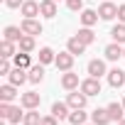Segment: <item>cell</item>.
Wrapping results in <instances>:
<instances>
[{
  "label": "cell",
  "instance_id": "1",
  "mask_svg": "<svg viewBox=\"0 0 125 125\" xmlns=\"http://www.w3.org/2000/svg\"><path fill=\"white\" fill-rule=\"evenodd\" d=\"M74 54L66 49V52H59L56 54V59H54V66L59 69V71H71V66H74Z\"/></svg>",
  "mask_w": 125,
  "mask_h": 125
},
{
  "label": "cell",
  "instance_id": "2",
  "mask_svg": "<svg viewBox=\"0 0 125 125\" xmlns=\"http://www.w3.org/2000/svg\"><path fill=\"white\" fill-rule=\"evenodd\" d=\"M86 96H101V79H93V76H88V79H83L81 81V86H79Z\"/></svg>",
  "mask_w": 125,
  "mask_h": 125
},
{
  "label": "cell",
  "instance_id": "3",
  "mask_svg": "<svg viewBox=\"0 0 125 125\" xmlns=\"http://www.w3.org/2000/svg\"><path fill=\"white\" fill-rule=\"evenodd\" d=\"M39 103H42V98H39V93H37V91H27V93H22V96H20V105H22L25 110L39 108Z\"/></svg>",
  "mask_w": 125,
  "mask_h": 125
},
{
  "label": "cell",
  "instance_id": "4",
  "mask_svg": "<svg viewBox=\"0 0 125 125\" xmlns=\"http://www.w3.org/2000/svg\"><path fill=\"white\" fill-rule=\"evenodd\" d=\"M20 27H22V32L25 34H42V22L39 20H34V17H25L22 22H20Z\"/></svg>",
  "mask_w": 125,
  "mask_h": 125
},
{
  "label": "cell",
  "instance_id": "5",
  "mask_svg": "<svg viewBox=\"0 0 125 125\" xmlns=\"http://www.w3.org/2000/svg\"><path fill=\"white\" fill-rule=\"evenodd\" d=\"M86 98H88V96L79 88V91H71V93L66 96V103L71 105V110H76V108H86Z\"/></svg>",
  "mask_w": 125,
  "mask_h": 125
},
{
  "label": "cell",
  "instance_id": "6",
  "mask_svg": "<svg viewBox=\"0 0 125 125\" xmlns=\"http://www.w3.org/2000/svg\"><path fill=\"white\" fill-rule=\"evenodd\" d=\"M88 76H93V79L108 76V71H105V61H103V59H91V61H88Z\"/></svg>",
  "mask_w": 125,
  "mask_h": 125
},
{
  "label": "cell",
  "instance_id": "7",
  "mask_svg": "<svg viewBox=\"0 0 125 125\" xmlns=\"http://www.w3.org/2000/svg\"><path fill=\"white\" fill-rule=\"evenodd\" d=\"M61 86H64L66 91H76V88L81 86L79 74H74V71H64V74H61Z\"/></svg>",
  "mask_w": 125,
  "mask_h": 125
},
{
  "label": "cell",
  "instance_id": "8",
  "mask_svg": "<svg viewBox=\"0 0 125 125\" xmlns=\"http://www.w3.org/2000/svg\"><path fill=\"white\" fill-rule=\"evenodd\" d=\"M108 83L113 86V88H120V86H125V71L123 69H110L108 71Z\"/></svg>",
  "mask_w": 125,
  "mask_h": 125
},
{
  "label": "cell",
  "instance_id": "9",
  "mask_svg": "<svg viewBox=\"0 0 125 125\" xmlns=\"http://www.w3.org/2000/svg\"><path fill=\"white\" fill-rule=\"evenodd\" d=\"M52 115H56L59 120H69V115H71V105H69V103H59V101H56V103L52 105Z\"/></svg>",
  "mask_w": 125,
  "mask_h": 125
},
{
  "label": "cell",
  "instance_id": "10",
  "mask_svg": "<svg viewBox=\"0 0 125 125\" xmlns=\"http://www.w3.org/2000/svg\"><path fill=\"white\" fill-rule=\"evenodd\" d=\"M39 10H42V17L47 20L56 17V0H39Z\"/></svg>",
  "mask_w": 125,
  "mask_h": 125
},
{
  "label": "cell",
  "instance_id": "11",
  "mask_svg": "<svg viewBox=\"0 0 125 125\" xmlns=\"http://www.w3.org/2000/svg\"><path fill=\"white\" fill-rule=\"evenodd\" d=\"M20 12H22L25 17H37V15H42L39 3H34V0H25V3H22V8H20Z\"/></svg>",
  "mask_w": 125,
  "mask_h": 125
},
{
  "label": "cell",
  "instance_id": "12",
  "mask_svg": "<svg viewBox=\"0 0 125 125\" xmlns=\"http://www.w3.org/2000/svg\"><path fill=\"white\" fill-rule=\"evenodd\" d=\"M98 15H101V20H113V17H118V5H113V3H105L98 8Z\"/></svg>",
  "mask_w": 125,
  "mask_h": 125
},
{
  "label": "cell",
  "instance_id": "13",
  "mask_svg": "<svg viewBox=\"0 0 125 125\" xmlns=\"http://www.w3.org/2000/svg\"><path fill=\"white\" fill-rule=\"evenodd\" d=\"M123 52H125V47L118 44V42H113V44L105 47V59H108V61H118V59L123 56Z\"/></svg>",
  "mask_w": 125,
  "mask_h": 125
},
{
  "label": "cell",
  "instance_id": "14",
  "mask_svg": "<svg viewBox=\"0 0 125 125\" xmlns=\"http://www.w3.org/2000/svg\"><path fill=\"white\" fill-rule=\"evenodd\" d=\"M25 81H30V76H27V69H20V66H15V69L10 71V83H12V86H22Z\"/></svg>",
  "mask_w": 125,
  "mask_h": 125
},
{
  "label": "cell",
  "instance_id": "15",
  "mask_svg": "<svg viewBox=\"0 0 125 125\" xmlns=\"http://www.w3.org/2000/svg\"><path fill=\"white\" fill-rule=\"evenodd\" d=\"M108 115H110V120H115V123H120L123 118H125V105L123 103H108Z\"/></svg>",
  "mask_w": 125,
  "mask_h": 125
},
{
  "label": "cell",
  "instance_id": "16",
  "mask_svg": "<svg viewBox=\"0 0 125 125\" xmlns=\"http://www.w3.org/2000/svg\"><path fill=\"white\" fill-rule=\"evenodd\" d=\"M91 123H96V125H108V123H113L110 115H108V108H96V110L91 113Z\"/></svg>",
  "mask_w": 125,
  "mask_h": 125
},
{
  "label": "cell",
  "instance_id": "17",
  "mask_svg": "<svg viewBox=\"0 0 125 125\" xmlns=\"http://www.w3.org/2000/svg\"><path fill=\"white\" fill-rule=\"evenodd\" d=\"M66 49H69V52H71L74 56H81V54L86 52V44H83V42H81V39H79V37L74 34V37H71V39L66 42Z\"/></svg>",
  "mask_w": 125,
  "mask_h": 125
},
{
  "label": "cell",
  "instance_id": "18",
  "mask_svg": "<svg viewBox=\"0 0 125 125\" xmlns=\"http://www.w3.org/2000/svg\"><path fill=\"white\" fill-rule=\"evenodd\" d=\"M27 76H30V83H42V79H44V64L30 66L27 69Z\"/></svg>",
  "mask_w": 125,
  "mask_h": 125
},
{
  "label": "cell",
  "instance_id": "19",
  "mask_svg": "<svg viewBox=\"0 0 125 125\" xmlns=\"http://www.w3.org/2000/svg\"><path fill=\"white\" fill-rule=\"evenodd\" d=\"M15 96H17V86H12V83L0 86V101H3V103H10Z\"/></svg>",
  "mask_w": 125,
  "mask_h": 125
},
{
  "label": "cell",
  "instance_id": "20",
  "mask_svg": "<svg viewBox=\"0 0 125 125\" xmlns=\"http://www.w3.org/2000/svg\"><path fill=\"white\" fill-rule=\"evenodd\" d=\"M98 17H101V15H98L96 10H81V25H83V27H93V25L98 22Z\"/></svg>",
  "mask_w": 125,
  "mask_h": 125
},
{
  "label": "cell",
  "instance_id": "21",
  "mask_svg": "<svg viewBox=\"0 0 125 125\" xmlns=\"http://www.w3.org/2000/svg\"><path fill=\"white\" fill-rule=\"evenodd\" d=\"M3 34H5V39H10V42H20L25 32H22V27H15V25H8Z\"/></svg>",
  "mask_w": 125,
  "mask_h": 125
},
{
  "label": "cell",
  "instance_id": "22",
  "mask_svg": "<svg viewBox=\"0 0 125 125\" xmlns=\"http://www.w3.org/2000/svg\"><path fill=\"white\" fill-rule=\"evenodd\" d=\"M8 123H12V125H20L22 120H25V113L17 108V105H10V110H8V118H5Z\"/></svg>",
  "mask_w": 125,
  "mask_h": 125
},
{
  "label": "cell",
  "instance_id": "23",
  "mask_svg": "<svg viewBox=\"0 0 125 125\" xmlns=\"http://www.w3.org/2000/svg\"><path fill=\"white\" fill-rule=\"evenodd\" d=\"M76 37H79V39H81V42H83L86 47L96 42V34H93V30H91V27H81V30L76 32Z\"/></svg>",
  "mask_w": 125,
  "mask_h": 125
},
{
  "label": "cell",
  "instance_id": "24",
  "mask_svg": "<svg viewBox=\"0 0 125 125\" xmlns=\"http://www.w3.org/2000/svg\"><path fill=\"white\" fill-rule=\"evenodd\" d=\"M54 59H56V54H54L52 47H42L39 49V64H54Z\"/></svg>",
  "mask_w": 125,
  "mask_h": 125
},
{
  "label": "cell",
  "instance_id": "25",
  "mask_svg": "<svg viewBox=\"0 0 125 125\" xmlns=\"http://www.w3.org/2000/svg\"><path fill=\"white\" fill-rule=\"evenodd\" d=\"M0 52H3V54H0V56H3V59H12L17 52H15V42H10V39H3V44H0Z\"/></svg>",
  "mask_w": 125,
  "mask_h": 125
},
{
  "label": "cell",
  "instance_id": "26",
  "mask_svg": "<svg viewBox=\"0 0 125 125\" xmlns=\"http://www.w3.org/2000/svg\"><path fill=\"white\" fill-rule=\"evenodd\" d=\"M17 49L20 52H34V37L32 34H22V39L17 42Z\"/></svg>",
  "mask_w": 125,
  "mask_h": 125
},
{
  "label": "cell",
  "instance_id": "27",
  "mask_svg": "<svg viewBox=\"0 0 125 125\" xmlns=\"http://www.w3.org/2000/svg\"><path fill=\"white\" fill-rule=\"evenodd\" d=\"M110 37H113V42H118V44H125V22L115 25V27L110 30Z\"/></svg>",
  "mask_w": 125,
  "mask_h": 125
},
{
  "label": "cell",
  "instance_id": "28",
  "mask_svg": "<svg viewBox=\"0 0 125 125\" xmlns=\"http://www.w3.org/2000/svg\"><path fill=\"white\" fill-rule=\"evenodd\" d=\"M12 59H15V66H20V69H30V52H20V49H17V54H15Z\"/></svg>",
  "mask_w": 125,
  "mask_h": 125
},
{
  "label": "cell",
  "instance_id": "29",
  "mask_svg": "<svg viewBox=\"0 0 125 125\" xmlns=\"http://www.w3.org/2000/svg\"><path fill=\"white\" fill-rule=\"evenodd\" d=\"M69 123H71V125H83V123H86V113H83V108H76V110H71V115H69Z\"/></svg>",
  "mask_w": 125,
  "mask_h": 125
},
{
  "label": "cell",
  "instance_id": "30",
  "mask_svg": "<svg viewBox=\"0 0 125 125\" xmlns=\"http://www.w3.org/2000/svg\"><path fill=\"white\" fill-rule=\"evenodd\" d=\"M39 123H42V118H39L37 108H32V110H27V113H25V120H22V125H39Z\"/></svg>",
  "mask_w": 125,
  "mask_h": 125
},
{
  "label": "cell",
  "instance_id": "31",
  "mask_svg": "<svg viewBox=\"0 0 125 125\" xmlns=\"http://www.w3.org/2000/svg\"><path fill=\"white\" fill-rule=\"evenodd\" d=\"M66 8L71 12H79V10H83V0H66Z\"/></svg>",
  "mask_w": 125,
  "mask_h": 125
},
{
  "label": "cell",
  "instance_id": "32",
  "mask_svg": "<svg viewBox=\"0 0 125 125\" xmlns=\"http://www.w3.org/2000/svg\"><path fill=\"white\" fill-rule=\"evenodd\" d=\"M12 69H15V66L10 64V59H3V64H0V74H3V76H10Z\"/></svg>",
  "mask_w": 125,
  "mask_h": 125
},
{
  "label": "cell",
  "instance_id": "33",
  "mask_svg": "<svg viewBox=\"0 0 125 125\" xmlns=\"http://www.w3.org/2000/svg\"><path fill=\"white\" fill-rule=\"evenodd\" d=\"M39 125H59V118H56V115H44Z\"/></svg>",
  "mask_w": 125,
  "mask_h": 125
},
{
  "label": "cell",
  "instance_id": "34",
  "mask_svg": "<svg viewBox=\"0 0 125 125\" xmlns=\"http://www.w3.org/2000/svg\"><path fill=\"white\" fill-rule=\"evenodd\" d=\"M22 3H25V0H5V5L12 8V10H15V8H22Z\"/></svg>",
  "mask_w": 125,
  "mask_h": 125
},
{
  "label": "cell",
  "instance_id": "35",
  "mask_svg": "<svg viewBox=\"0 0 125 125\" xmlns=\"http://www.w3.org/2000/svg\"><path fill=\"white\" fill-rule=\"evenodd\" d=\"M118 20H120V22H125V5H120V8H118Z\"/></svg>",
  "mask_w": 125,
  "mask_h": 125
},
{
  "label": "cell",
  "instance_id": "36",
  "mask_svg": "<svg viewBox=\"0 0 125 125\" xmlns=\"http://www.w3.org/2000/svg\"><path fill=\"white\" fill-rule=\"evenodd\" d=\"M118 125H125V118H123V120H120V123H118Z\"/></svg>",
  "mask_w": 125,
  "mask_h": 125
},
{
  "label": "cell",
  "instance_id": "37",
  "mask_svg": "<svg viewBox=\"0 0 125 125\" xmlns=\"http://www.w3.org/2000/svg\"><path fill=\"white\" fill-rule=\"evenodd\" d=\"M83 125H86V123H83ZM91 125H96V123H91Z\"/></svg>",
  "mask_w": 125,
  "mask_h": 125
},
{
  "label": "cell",
  "instance_id": "38",
  "mask_svg": "<svg viewBox=\"0 0 125 125\" xmlns=\"http://www.w3.org/2000/svg\"><path fill=\"white\" fill-rule=\"evenodd\" d=\"M123 105H125V98H123Z\"/></svg>",
  "mask_w": 125,
  "mask_h": 125
},
{
  "label": "cell",
  "instance_id": "39",
  "mask_svg": "<svg viewBox=\"0 0 125 125\" xmlns=\"http://www.w3.org/2000/svg\"><path fill=\"white\" fill-rule=\"evenodd\" d=\"M123 56H125V52H123Z\"/></svg>",
  "mask_w": 125,
  "mask_h": 125
}]
</instances>
